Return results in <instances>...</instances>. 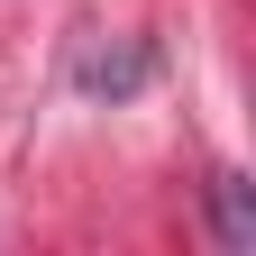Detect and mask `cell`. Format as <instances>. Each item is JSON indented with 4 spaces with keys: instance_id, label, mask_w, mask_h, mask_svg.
<instances>
[{
    "instance_id": "6da1fadb",
    "label": "cell",
    "mask_w": 256,
    "mask_h": 256,
    "mask_svg": "<svg viewBox=\"0 0 256 256\" xmlns=\"http://www.w3.org/2000/svg\"><path fill=\"white\" fill-rule=\"evenodd\" d=\"M146 82V55H92L82 64V92H138Z\"/></svg>"
},
{
    "instance_id": "7a4b0ae2",
    "label": "cell",
    "mask_w": 256,
    "mask_h": 256,
    "mask_svg": "<svg viewBox=\"0 0 256 256\" xmlns=\"http://www.w3.org/2000/svg\"><path fill=\"white\" fill-rule=\"evenodd\" d=\"M220 238H229V247L256 238V220H247V183H238V174H220Z\"/></svg>"
}]
</instances>
